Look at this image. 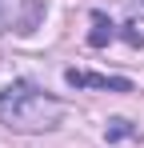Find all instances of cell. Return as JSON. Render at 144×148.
<instances>
[{
  "label": "cell",
  "mask_w": 144,
  "mask_h": 148,
  "mask_svg": "<svg viewBox=\"0 0 144 148\" xmlns=\"http://www.w3.org/2000/svg\"><path fill=\"white\" fill-rule=\"evenodd\" d=\"M72 88H104V92H132V80L124 76H104V72H84V68H68L64 72Z\"/></svg>",
  "instance_id": "obj_2"
},
{
  "label": "cell",
  "mask_w": 144,
  "mask_h": 148,
  "mask_svg": "<svg viewBox=\"0 0 144 148\" xmlns=\"http://www.w3.org/2000/svg\"><path fill=\"white\" fill-rule=\"evenodd\" d=\"M120 36H124V40H128L132 48H144V36H140V32H136L132 24H120Z\"/></svg>",
  "instance_id": "obj_5"
},
{
  "label": "cell",
  "mask_w": 144,
  "mask_h": 148,
  "mask_svg": "<svg viewBox=\"0 0 144 148\" xmlns=\"http://www.w3.org/2000/svg\"><path fill=\"white\" fill-rule=\"evenodd\" d=\"M60 116L64 104L32 80H12L8 88H0V124L12 132H52Z\"/></svg>",
  "instance_id": "obj_1"
},
{
  "label": "cell",
  "mask_w": 144,
  "mask_h": 148,
  "mask_svg": "<svg viewBox=\"0 0 144 148\" xmlns=\"http://www.w3.org/2000/svg\"><path fill=\"white\" fill-rule=\"evenodd\" d=\"M0 24H4V0H0Z\"/></svg>",
  "instance_id": "obj_7"
},
{
  "label": "cell",
  "mask_w": 144,
  "mask_h": 148,
  "mask_svg": "<svg viewBox=\"0 0 144 148\" xmlns=\"http://www.w3.org/2000/svg\"><path fill=\"white\" fill-rule=\"evenodd\" d=\"M116 36H120V28L112 24L104 12H92V32H88V44H92V48H108Z\"/></svg>",
  "instance_id": "obj_3"
},
{
  "label": "cell",
  "mask_w": 144,
  "mask_h": 148,
  "mask_svg": "<svg viewBox=\"0 0 144 148\" xmlns=\"http://www.w3.org/2000/svg\"><path fill=\"white\" fill-rule=\"evenodd\" d=\"M108 140H128V136H136V128L128 120H108V132H104Z\"/></svg>",
  "instance_id": "obj_4"
},
{
  "label": "cell",
  "mask_w": 144,
  "mask_h": 148,
  "mask_svg": "<svg viewBox=\"0 0 144 148\" xmlns=\"http://www.w3.org/2000/svg\"><path fill=\"white\" fill-rule=\"evenodd\" d=\"M128 8H132V12H140V16H144V0H128Z\"/></svg>",
  "instance_id": "obj_6"
}]
</instances>
